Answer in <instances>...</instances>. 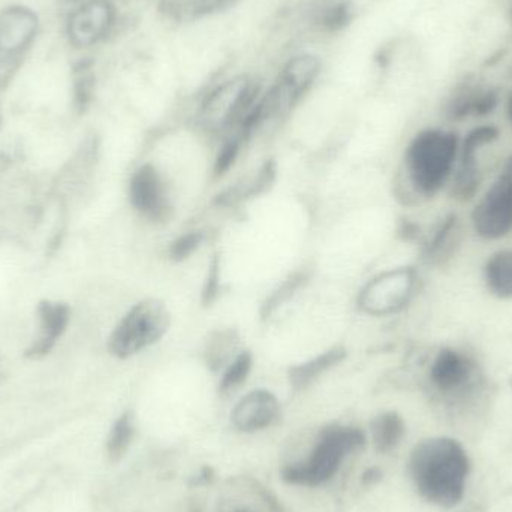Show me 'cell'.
Wrapping results in <instances>:
<instances>
[{"instance_id":"cell-3","label":"cell","mask_w":512,"mask_h":512,"mask_svg":"<svg viewBox=\"0 0 512 512\" xmlns=\"http://www.w3.org/2000/svg\"><path fill=\"white\" fill-rule=\"evenodd\" d=\"M366 433L358 427L331 424L319 433L309 456L303 462L285 466L282 480L291 486H324L336 477L343 460L366 445Z\"/></svg>"},{"instance_id":"cell-21","label":"cell","mask_w":512,"mask_h":512,"mask_svg":"<svg viewBox=\"0 0 512 512\" xmlns=\"http://www.w3.org/2000/svg\"><path fill=\"white\" fill-rule=\"evenodd\" d=\"M457 243H459V221L456 215H450L439 225L438 231L433 234L432 240L426 246L424 254L427 261L441 264L444 259L450 258Z\"/></svg>"},{"instance_id":"cell-19","label":"cell","mask_w":512,"mask_h":512,"mask_svg":"<svg viewBox=\"0 0 512 512\" xmlns=\"http://www.w3.org/2000/svg\"><path fill=\"white\" fill-rule=\"evenodd\" d=\"M135 438V421L131 412H123L108 433L107 444H105V453H107L108 462L119 463L125 459L129 448Z\"/></svg>"},{"instance_id":"cell-22","label":"cell","mask_w":512,"mask_h":512,"mask_svg":"<svg viewBox=\"0 0 512 512\" xmlns=\"http://www.w3.org/2000/svg\"><path fill=\"white\" fill-rule=\"evenodd\" d=\"M252 366H254V357H252L251 352L243 351L236 355L234 360L228 364L225 372L222 373L219 391L222 394H227L242 387L251 375Z\"/></svg>"},{"instance_id":"cell-16","label":"cell","mask_w":512,"mask_h":512,"mask_svg":"<svg viewBox=\"0 0 512 512\" xmlns=\"http://www.w3.org/2000/svg\"><path fill=\"white\" fill-rule=\"evenodd\" d=\"M346 358V349L342 346L328 349L322 352L318 357L306 361V363L297 364L289 370V384L294 390L303 391L315 384L324 373L330 372L334 367L339 366Z\"/></svg>"},{"instance_id":"cell-9","label":"cell","mask_w":512,"mask_h":512,"mask_svg":"<svg viewBox=\"0 0 512 512\" xmlns=\"http://www.w3.org/2000/svg\"><path fill=\"white\" fill-rule=\"evenodd\" d=\"M498 138L499 129L496 126L486 125L472 129L463 143H460L459 158L451 179V194L456 200L469 201L475 197L483 180L478 153Z\"/></svg>"},{"instance_id":"cell-26","label":"cell","mask_w":512,"mask_h":512,"mask_svg":"<svg viewBox=\"0 0 512 512\" xmlns=\"http://www.w3.org/2000/svg\"><path fill=\"white\" fill-rule=\"evenodd\" d=\"M234 342H236V337H234L233 331L219 333L207 349L209 366H215V369H219L222 363L227 360L228 355L234 351Z\"/></svg>"},{"instance_id":"cell-23","label":"cell","mask_w":512,"mask_h":512,"mask_svg":"<svg viewBox=\"0 0 512 512\" xmlns=\"http://www.w3.org/2000/svg\"><path fill=\"white\" fill-rule=\"evenodd\" d=\"M204 234L200 231H189L183 236L177 237L170 245L168 255L173 261L182 262L185 259L191 258L195 252L203 245Z\"/></svg>"},{"instance_id":"cell-7","label":"cell","mask_w":512,"mask_h":512,"mask_svg":"<svg viewBox=\"0 0 512 512\" xmlns=\"http://www.w3.org/2000/svg\"><path fill=\"white\" fill-rule=\"evenodd\" d=\"M475 233L484 240H499L512 231V155L502 165L486 194L472 212Z\"/></svg>"},{"instance_id":"cell-6","label":"cell","mask_w":512,"mask_h":512,"mask_svg":"<svg viewBox=\"0 0 512 512\" xmlns=\"http://www.w3.org/2000/svg\"><path fill=\"white\" fill-rule=\"evenodd\" d=\"M259 89L245 75L219 84L204 99L200 119L209 131H231L242 125L259 101Z\"/></svg>"},{"instance_id":"cell-13","label":"cell","mask_w":512,"mask_h":512,"mask_svg":"<svg viewBox=\"0 0 512 512\" xmlns=\"http://www.w3.org/2000/svg\"><path fill=\"white\" fill-rule=\"evenodd\" d=\"M475 379L477 366L469 355L457 349H442L430 367V381L433 387L448 397L465 394L474 387Z\"/></svg>"},{"instance_id":"cell-1","label":"cell","mask_w":512,"mask_h":512,"mask_svg":"<svg viewBox=\"0 0 512 512\" xmlns=\"http://www.w3.org/2000/svg\"><path fill=\"white\" fill-rule=\"evenodd\" d=\"M468 454L450 438L420 442L409 457V474L421 498L438 507L459 504L468 483Z\"/></svg>"},{"instance_id":"cell-28","label":"cell","mask_w":512,"mask_h":512,"mask_svg":"<svg viewBox=\"0 0 512 512\" xmlns=\"http://www.w3.org/2000/svg\"><path fill=\"white\" fill-rule=\"evenodd\" d=\"M507 114H508V119H510V122L512 125V92L510 93V96H508Z\"/></svg>"},{"instance_id":"cell-24","label":"cell","mask_w":512,"mask_h":512,"mask_svg":"<svg viewBox=\"0 0 512 512\" xmlns=\"http://www.w3.org/2000/svg\"><path fill=\"white\" fill-rule=\"evenodd\" d=\"M243 141L245 140L240 138L239 135H234L230 140L225 141L224 146L216 156L215 167H213V173L216 177L225 176L234 167L237 158H239Z\"/></svg>"},{"instance_id":"cell-2","label":"cell","mask_w":512,"mask_h":512,"mask_svg":"<svg viewBox=\"0 0 512 512\" xmlns=\"http://www.w3.org/2000/svg\"><path fill=\"white\" fill-rule=\"evenodd\" d=\"M459 150L456 132L438 128L418 132L405 153L406 174L412 189L424 198L438 195L453 179Z\"/></svg>"},{"instance_id":"cell-25","label":"cell","mask_w":512,"mask_h":512,"mask_svg":"<svg viewBox=\"0 0 512 512\" xmlns=\"http://www.w3.org/2000/svg\"><path fill=\"white\" fill-rule=\"evenodd\" d=\"M304 280H306V274H294L291 279L286 280L270 298H268L267 303L262 307V316L264 318H268L277 307L282 306L286 300L292 297L294 291H297L301 285H303Z\"/></svg>"},{"instance_id":"cell-5","label":"cell","mask_w":512,"mask_h":512,"mask_svg":"<svg viewBox=\"0 0 512 512\" xmlns=\"http://www.w3.org/2000/svg\"><path fill=\"white\" fill-rule=\"evenodd\" d=\"M321 63L312 54L292 57L265 95L259 98V126L271 120L282 119L309 92L318 78Z\"/></svg>"},{"instance_id":"cell-4","label":"cell","mask_w":512,"mask_h":512,"mask_svg":"<svg viewBox=\"0 0 512 512\" xmlns=\"http://www.w3.org/2000/svg\"><path fill=\"white\" fill-rule=\"evenodd\" d=\"M171 316L161 300L149 298L135 304L111 334L110 351L129 358L156 345L170 330Z\"/></svg>"},{"instance_id":"cell-10","label":"cell","mask_w":512,"mask_h":512,"mask_svg":"<svg viewBox=\"0 0 512 512\" xmlns=\"http://www.w3.org/2000/svg\"><path fill=\"white\" fill-rule=\"evenodd\" d=\"M114 23L116 9L110 0H86L69 15V41L75 47H93L110 35Z\"/></svg>"},{"instance_id":"cell-17","label":"cell","mask_w":512,"mask_h":512,"mask_svg":"<svg viewBox=\"0 0 512 512\" xmlns=\"http://www.w3.org/2000/svg\"><path fill=\"white\" fill-rule=\"evenodd\" d=\"M484 280L495 297L502 300L512 298V251L495 252L484 265Z\"/></svg>"},{"instance_id":"cell-27","label":"cell","mask_w":512,"mask_h":512,"mask_svg":"<svg viewBox=\"0 0 512 512\" xmlns=\"http://www.w3.org/2000/svg\"><path fill=\"white\" fill-rule=\"evenodd\" d=\"M221 291V264L219 259L215 258L209 265L206 282H204L203 292H201V301L204 306H212L219 297Z\"/></svg>"},{"instance_id":"cell-15","label":"cell","mask_w":512,"mask_h":512,"mask_svg":"<svg viewBox=\"0 0 512 512\" xmlns=\"http://www.w3.org/2000/svg\"><path fill=\"white\" fill-rule=\"evenodd\" d=\"M499 95L492 87L480 83H465L460 86L448 104V116L454 120L465 117L486 116L495 110Z\"/></svg>"},{"instance_id":"cell-11","label":"cell","mask_w":512,"mask_h":512,"mask_svg":"<svg viewBox=\"0 0 512 512\" xmlns=\"http://www.w3.org/2000/svg\"><path fill=\"white\" fill-rule=\"evenodd\" d=\"M39 32L38 15L21 5L0 9V62L20 59L32 47Z\"/></svg>"},{"instance_id":"cell-12","label":"cell","mask_w":512,"mask_h":512,"mask_svg":"<svg viewBox=\"0 0 512 512\" xmlns=\"http://www.w3.org/2000/svg\"><path fill=\"white\" fill-rule=\"evenodd\" d=\"M129 198L138 213L152 222L170 218L171 204L167 186L161 173L152 164H144L135 171L129 185Z\"/></svg>"},{"instance_id":"cell-18","label":"cell","mask_w":512,"mask_h":512,"mask_svg":"<svg viewBox=\"0 0 512 512\" xmlns=\"http://www.w3.org/2000/svg\"><path fill=\"white\" fill-rule=\"evenodd\" d=\"M405 421L397 412H384L370 424V438L379 453H390L405 438Z\"/></svg>"},{"instance_id":"cell-20","label":"cell","mask_w":512,"mask_h":512,"mask_svg":"<svg viewBox=\"0 0 512 512\" xmlns=\"http://www.w3.org/2000/svg\"><path fill=\"white\" fill-rule=\"evenodd\" d=\"M351 20L348 0H319L312 8V21L324 32H337Z\"/></svg>"},{"instance_id":"cell-8","label":"cell","mask_w":512,"mask_h":512,"mask_svg":"<svg viewBox=\"0 0 512 512\" xmlns=\"http://www.w3.org/2000/svg\"><path fill=\"white\" fill-rule=\"evenodd\" d=\"M417 280V271L411 267L384 271L363 286L358 295V306L373 316L400 312L414 297Z\"/></svg>"},{"instance_id":"cell-14","label":"cell","mask_w":512,"mask_h":512,"mask_svg":"<svg viewBox=\"0 0 512 512\" xmlns=\"http://www.w3.org/2000/svg\"><path fill=\"white\" fill-rule=\"evenodd\" d=\"M282 417V405L271 391H251L231 411V423L242 433H256L276 426Z\"/></svg>"}]
</instances>
